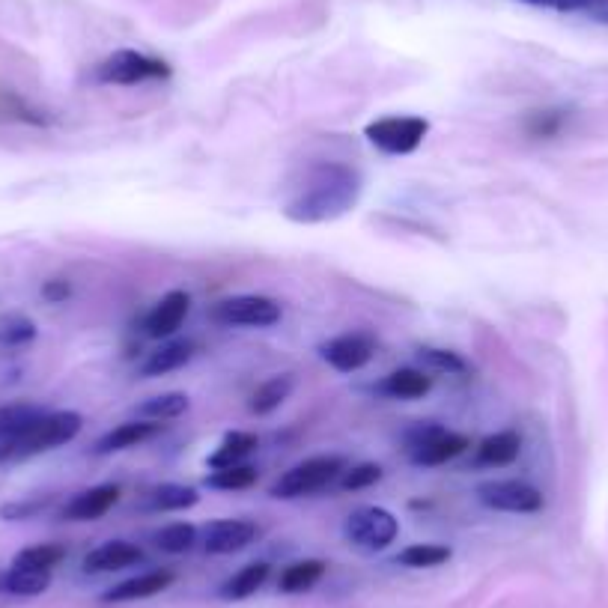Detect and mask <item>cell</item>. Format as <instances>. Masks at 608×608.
Here are the masks:
<instances>
[{"mask_svg": "<svg viewBox=\"0 0 608 608\" xmlns=\"http://www.w3.org/2000/svg\"><path fill=\"white\" fill-rule=\"evenodd\" d=\"M361 197V173L349 164L322 161L307 170L302 188L284 203L293 224H328L343 218Z\"/></svg>", "mask_w": 608, "mask_h": 608, "instance_id": "obj_1", "label": "cell"}, {"mask_svg": "<svg viewBox=\"0 0 608 608\" xmlns=\"http://www.w3.org/2000/svg\"><path fill=\"white\" fill-rule=\"evenodd\" d=\"M81 427H84V418L78 412H72V409L42 412L24 430H18L6 442H0V465L21 462V459H30V456L48 454V451H54L60 445H69L81 433Z\"/></svg>", "mask_w": 608, "mask_h": 608, "instance_id": "obj_2", "label": "cell"}, {"mask_svg": "<svg viewBox=\"0 0 608 608\" xmlns=\"http://www.w3.org/2000/svg\"><path fill=\"white\" fill-rule=\"evenodd\" d=\"M471 448V439L462 433H451L436 421H418L403 433V451L412 465L418 468H436Z\"/></svg>", "mask_w": 608, "mask_h": 608, "instance_id": "obj_3", "label": "cell"}, {"mask_svg": "<svg viewBox=\"0 0 608 608\" xmlns=\"http://www.w3.org/2000/svg\"><path fill=\"white\" fill-rule=\"evenodd\" d=\"M343 471H346V459H343V456H310V459H304V462H296L293 468H287V471L269 486V495H272V498H284V501L304 498V495H313V492H322L325 486H331Z\"/></svg>", "mask_w": 608, "mask_h": 608, "instance_id": "obj_4", "label": "cell"}, {"mask_svg": "<svg viewBox=\"0 0 608 608\" xmlns=\"http://www.w3.org/2000/svg\"><path fill=\"white\" fill-rule=\"evenodd\" d=\"M170 66L161 57H152L135 48H123L108 54L96 69H93V81L96 84H117V87H135V84H147V81H164L170 78Z\"/></svg>", "mask_w": 608, "mask_h": 608, "instance_id": "obj_5", "label": "cell"}, {"mask_svg": "<svg viewBox=\"0 0 608 608\" xmlns=\"http://www.w3.org/2000/svg\"><path fill=\"white\" fill-rule=\"evenodd\" d=\"M397 534H400L397 516L376 504L352 510L343 522V537L361 552H385L397 540Z\"/></svg>", "mask_w": 608, "mask_h": 608, "instance_id": "obj_6", "label": "cell"}, {"mask_svg": "<svg viewBox=\"0 0 608 608\" xmlns=\"http://www.w3.org/2000/svg\"><path fill=\"white\" fill-rule=\"evenodd\" d=\"M281 304L269 296H227L212 304V319L224 328H272L281 322Z\"/></svg>", "mask_w": 608, "mask_h": 608, "instance_id": "obj_7", "label": "cell"}, {"mask_svg": "<svg viewBox=\"0 0 608 608\" xmlns=\"http://www.w3.org/2000/svg\"><path fill=\"white\" fill-rule=\"evenodd\" d=\"M430 135V123L424 117H382L364 129V138L385 155H409Z\"/></svg>", "mask_w": 608, "mask_h": 608, "instance_id": "obj_8", "label": "cell"}, {"mask_svg": "<svg viewBox=\"0 0 608 608\" xmlns=\"http://www.w3.org/2000/svg\"><path fill=\"white\" fill-rule=\"evenodd\" d=\"M477 501L498 513H540L546 507L543 492L528 480H486L474 489Z\"/></svg>", "mask_w": 608, "mask_h": 608, "instance_id": "obj_9", "label": "cell"}, {"mask_svg": "<svg viewBox=\"0 0 608 608\" xmlns=\"http://www.w3.org/2000/svg\"><path fill=\"white\" fill-rule=\"evenodd\" d=\"M376 352V340L367 331H349L340 337H331L319 346V358L337 370V373H358L373 361Z\"/></svg>", "mask_w": 608, "mask_h": 608, "instance_id": "obj_10", "label": "cell"}, {"mask_svg": "<svg viewBox=\"0 0 608 608\" xmlns=\"http://www.w3.org/2000/svg\"><path fill=\"white\" fill-rule=\"evenodd\" d=\"M260 528L251 519H215L200 531V546L206 555H236L257 540Z\"/></svg>", "mask_w": 608, "mask_h": 608, "instance_id": "obj_11", "label": "cell"}, {"mask_svg": "<svg viewBox=\"0 0 608 608\" xmlns=\"http://www.w3.org/2000/svg\"><path fill=\"white\" fill-rule=\"evenodd\" d=\"M144 561V549L129 543V540H108L96 549H90L81 561V570L90 576H102V573H120L129 567H138Z\"/></svg>", "mask_w": 608, "mask_h": 608, "instance_id": "obj_12", "label": "cell"}, {"mask_svg": "<svg viewBox=\"0 0 608 608\" xmlns=\"http://www.w3.org/2000/svg\"><path fill=\"white\" fill-rule=\"evenodd\" d=\"M117 501H120V486L117 483H99V486H90V489L72 495L60 516L66 522H96L105 513H111L117 507Z\"/></svg>", "mask_w": 608, "mask_h": 608, "instance_id": "obj_13", "label": "cell"}, {"mask_svg": "<svg viewBox=\"0 0 608 608\" xmlns=\"http://www.w3.org/2000/svg\"><path fill=\"white\" fill-rule=\"evenodd\" d=\"M191 310V296L185 290H170L167 296H161V302L152 307L144 319V331L155 337V340H164V337H173L185 316Z\"/></svg>", "mask_w": 608, "mask_h": 608, "instance_id": "obj_14", "label": "cell"}, {"mask_svg": "<svg viewBox=\"0 0 608 608\" xmlns=\"http://www.w3.org/2000/svg\"><path fill=\"white\" fill-rule=\"evenodd\" d=\"M173 582H176V576H173L170 570H150V573L123 579L120 585L108 588V591L102 594V600H105V603H138V600H150V597H158L161 591H167Z\"/></svg>", "mask_w": 608, "mask_h": 608, "instance_id": "obj_15", "label": "cell"}, {"mask_svg": "<svg viewBox=\"0 0 608 608\" xmlns=\"http://www.w3.org/2000/svg\"><path fill=\"white\" fill-rule=\"evenodd\" d=\"M161 427H164V424H155V421H141V418L126 421V424H120V427L108 430V433H105V436H102V439L93 445V454L111 456V454H120V451H129V448H138V445H144V442L155 439V436L161 433Z\"/></svg>", "mask_w": 608, "mask_h": 608, "instance_id": "obj_16", "label": "cell"}, {"mask_svg": "<svg viewBox=\"0 0 608 608\" xmlns=\"http://www.w3.org/2000/svg\"><path fill=\"white\" fill-rule=\"evenodd\" d=\"M376 391L391 400H421L433 391V376L418 367H400V370L388 373L376 385Z\"/></svg>", "mask_w": 608, "mask_h": 608, "instance_id": "obj_17", "label": "cell"}, {"mask_svg": "<svg viewBox=\"0 0 608 608\" xmlns=\"http://www.w3.org/2000/svg\"><path fill=\"white\" fill-rule=\"evenodd\" d=\"M197 355V343L194 340H167L158 349H152L147 361L141 364V376L155 379V376H167L179 367H185L191 358Z\"/></svg>", "mask_w": 608, "mask_h": 608, "instance_id": "obj_18", "label": "cell"}, {"mask_svg": "<svg viewBox=\"0 0 608 608\" xmlns=\"http://www.w3.org/2000/svg\"><path fill=\"white\" fill-rule=\"evenodd\" d=\"M272 576V564L269 561H251L245 564L242 570H236L221 588H218V597L227 600V603H242L248 597H254Z\"/></svg>", "mask_w": 608, "mask_h": 608, "instance_id": "obj_19", "label": "cell"}, {"mask_svg": "<svg viewBox=\"0 0 608 608\" xmlns=\"http://www.w3.org/2000/svg\"><path fill=\"white\" fill-rule=\"evenodd\" d=\"M522 454V436L516 430H501V433H492L486 436L477 451H474V465H483V468H504V465H513Z\"/></svg>", "mask_w": 608, "mask_h": 608, "instance_id": "obj_20", "label": "cell"}, {"mask_svg": "<svg viewBox=\"0 0 608 608\" xmlns=\"http://www.w3.org/2000/svg\"><path fill=\"white\" fill-rule=\"evenodd\" d=\"M200 501V492L185 483H158L144 495V510L150 513H179Z\"/></svg>", "mask_w": 608, "mask_h": 608, "instance_id": "obj_21", "label": "cell"}, {"mask_svg": "<svg viewBox=\"0 0 608 608\" xmlns=\"http://www.w3.org/2000/svg\"><path fill=\"white\" fill-rule=\"evenodd\" d=\"M325 573H328V564L319 561V558L293 561V564L284 567V573L278 576V591H281V594H304V591L316 588Z\"/></svg>", "mask_w": 608, "mask_h": 608, "instance_id": "obj_22", "label": "cell"}, {"mask_svg": "<svg viewBox=\"0 0 608 608\" xmlns=\"http://www.w3.org/2000/svg\"><path fill=\"white\" fill-rule=\"evenodd\" d=\"M48 588H51V573H45V570L9 567L0 573V591L9 597H39Z\"/></svg>", "mask_w": 608, "mask_h": 608, "instance_id": "obj_23", "label": "cell"}, {"mask_svg": "<svg viewBox=\"0 0 608 608\" xmlns=\"http://www.w3.org/2000/svg\"><path fill=\"white\" fill-rule=\"evenodd\" d=\"M188 406H191L188 394H182V391H167V394H155L150 400L138 403V406H135V415H138L141 421L164 424V421L182 418V415L188 412Z\"/></svg>", "mask_w": 608, "mask_h": 608, "instance_id": "obj_24", "label": "cell"}, {"mask_svg": "<svg viewBox=\"0 0 608 608\" xmlns=\"http://www.w3.org/2000/svg\"><path fill=\"white\" fill-rule=\"evenodd\" d=\"M296 388V379L290 373H278V376H269L254 394H251V412L254 415H272L275 409H281L290 394Z\"/></svg>", "mask_w": 608, "mask_h": 608, "instance_id": "obj_25", "label": "cell"}, {"mask_svg": "<svg viewBox=\"0 0 608 608\" xmlns=\"http://www.w3.org/2000/svg\"><path fill=\"white\" fill-rule=\"evenodd\" d=\"M260 439L254 433H245V430H233L221 439V445L215 448V454L209 456V468H230V465H242L248 456L257 451Z\"/></svg>", "mask_w": 608, "mask_h": 608, "instance_id": "obj_26", "label": "cell"}, {"mask_svg": "<svg viewBox=\"0 0 608 608\" xmlns=\"http://www.w3.org/2000/svg\"><path fill=\"white\" fill-rule=\"evenodd\" d=\"M454 558V549L451 546H442V543H412L406 546L394 564L400 567H409V570H433V567H442Z\"/></svg>", "mask_w": 608, "mask_h": 608, "instance_id": "obj_27", "label": "cell"}, {"mask_svg": "<svg viewBox=\"0 0 608 608\" xmlns=\"http://www.w3.org/2000/svg\"><path fill=\"white\" fill-rule=\"evenodd\" d=\"M152 543L164 555H185L200 543V531L191 522H173V525H164L161 531H155Z\"/></svg>", "mask_w": 608, "mask_h": 608, "instance_id": "obj_28", "label": "cell"}, {"mask_svg": "<svg viewBox=\"0 0 608 608\" xmlns=\"http://www.w3.org/2000/svg\"><path fill=\"white\" fill-rule=\"evenodd\" d=\"M260 471L248 462L242 465H230V468H212L206 474V486L209 489H221V492H239V489H251L257 483Z\"/></svg>", "mask_w": 608, "mask_h": 608, "instance_id": "obj_29", "label": "cell"}, {"mask_svg": "<svg viewBox=\"0 0 608 608\" xmlns=\"http://www.w3.org/2000/svg\"><path fill=\"white\" fill-rule=\"evenodd\" d=\"M66 561V546L60 543H39V546H27L12 558V567H24V570H45L51 573L57 564Z\"/></svg>", "mask_w": 608, "mask_h": 608, "instance_id": "obj_30", "label": "cell"}, {"mask_svg": "<svg viewBox=\"0 0 608 608\" xmlns=\"http://www.w3.org/2000/svg\"><path fill=\"white\" fill-rule=\"evenodd\" d=\"M418 361L427 373H448V376L468 373V364L462 355H456L451 349H439V346H418Z\"/></svg>", "mask_w": 608, "mask_h": 608, "instance_id": "obj_31", "label": "cell"}, {"mask_svg": "<svg viewBox=\"0 0 608 608\" xmlns=\"http://www.w3.org/2000/svg\"><path fill=\"white\" fill-rule=\"evenodd\" d=\"M36 334H39V328H36V322L30 316L9 313V316L0 319V346H9V349L27 346V343L36 340Z\"/></svg>", "mask_w": 608, "mask_h": 608, "instance_id": "obj_32", "label": "cell"}, {"mask_svg": "<svg viewBox=\"0 0 608 608\" xmlns=\"http://www.w3.org/2000/svg\"><path fill=\"white\" fill-rule=\"evenodd\" d=\"M42 415L39 406L33 403H9L0 406V442H6L9 436H15L18 430H24L30 421H36Z\"/></svg>", "mask_w": 608, "mask_h": 608, "instance_id": "obj_33", "label": "cell"}, {"mask_svg": "<svg viewBox=\"0 0 608 608\" xmlns=\"http://www.w3.org/2000/svg\"><path fill=\"white\" fill-rule=\"evenodd\" d=\"M382 465H376V462H361V465H346V471L337 477V486L343 489V492H358V489H367V486H373V483H379L382 480Z\"/></svg>", "mask_w": 608, "mask_h": 608, "instance_id": "obj_34", "label": "cell"}, {"mask_svg": "<svg viewBox=\"0 0 608 608\" xmlns=\"http://www.w3.org/2000/svg\"><path fill=\"white\" fill-rule=\"evenodd\" d=\"M561 123H564V114H561V111H537V114L528 117L525 129H528L534 138H552V135H558Z\"/></svg>", "mask_w": 608, "mask_h": 608, "instance_id": "obj_35", "label": "cell"}, {"mask_svg": "<svg viewBox=\"0 0 608 608\" xmlns=\"http://www.w3.org/2000/svg\"><path fill=\"white\" fill-rule=\"evenodd\" d=\"M519 3L537 6V9H555V12H582V9L606 6L608 0H519Z\"/></svg>", "mask_w": 608, "mask_h": 608, "instance_id": "obj_36", "label": "cell"}, {"mask_svg": "<svg viewBox=\"0 0 608 608\" xmlns=\"http://www.w3.org/2000/svg\"><path fill=\"white\" fill-rule=\"evenodd\" d=\"M48 498H33V501H15V504H3L0 507V516L6 522H18V519H30L36 516L39 510H45Z\"/></svg>", "mask_w": 608, "mask_h": 608, "instance_id": "obj_37", "label": "cell"}, {"mask_svg": "<svg viewBox=\"0 0 608 608\" xmlns=\"http://www.w3.org/2000/svg\"><path fill=\"white\" fill-rule=\"evenodd\" d=\"M72 296V284L66 278H48L42 284V299L48 304H63Z\"/></svg>", "mask_w": 608, "mask_h": 608, "instance_id": "obj_38", "label": "cell"}, {"mask_svg": "<svg viewBox=\"0 0 608 608\" xmlns=\"http://www.w3.org/2000/svg\"><path fill=\"white\" fill-rule=\"evenodd\" d=\"M600 21H608V9H603V12H600Z\"/></svg>", "mask_w": 608, "mask_h": 608, "instance_id": "obj_39", "label": "cell"}]
</instances>
